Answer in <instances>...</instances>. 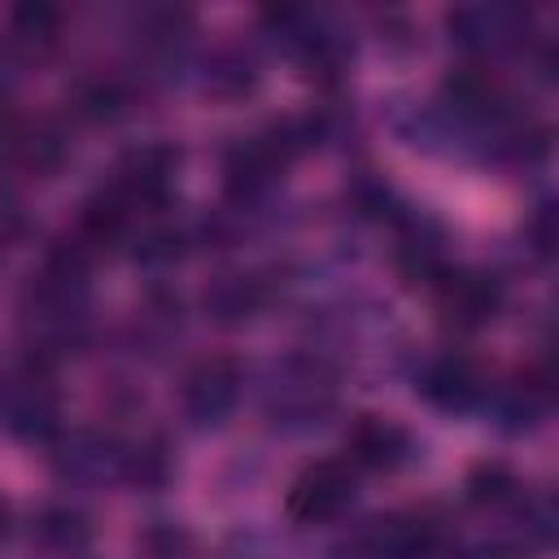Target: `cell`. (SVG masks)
I'll return each mask as SVG.
<instances>
[{
    "instance_id": "17",
    "label": "cell",
    "mask_w": 559,
    "mask_h": 559,
    "mask_svg": "<svg viewBox=\"0 0 559 559\" xmlns=\"http://www.w3.org/2000/svg\"><path fill=\"white\" fill-rule=\"evenodd\" d=\"M31 537L52 559H74V555H83L92 546V520L79 507H70V502H48V507L35 511Z\"/></svg>"
},
{
    "instance_id": "4",
    "label": "cell",
    "mask_w": 559,
    "mask_h": 559,
    "mask_svg": "<svg viewBox=\"0 0 559 559\" xmlns=\"http://www.w3.org/2000/svg\"><path fill=\"white\" fill-rule=\"evenodd\" d=\"M454 524H445L428 507H397L371 515L349 537L354 559H450Z\"/></svg>"
},
{
    "instance_id": "7",
    "label": "cell",
    "mask_w": 559,
    "mask_h": 559,
    "mask_svg": "<svg viewBox=\"0 0 559 559\" xmlns=\"http://www.w3.org/2000/svg\"><path fill=\"white\" fill-rule=\"evenodd\" d=\"M445 31L450 44L467 52V61L493 66L498 57L524 52L533 44V13L507 0H476V4H454L445 13Z\"/></svg>"
},
{
    "instance_id": "9",
    "label": "cell",
    "mask_w": 559,
    "mask_h": 559,
    "mask_svg": "<svg viewBox=\"0 0 559 559\" xmlns=\"http://www.w3.org/2000/svg\"><path fill=\"white\" fill-rule=\"evenodd\" d=\"M245 380L249 376H245V362L236 354L197 358L179 380V415L201 432L223 428L245 397Z\"/></svg>"
},
{
    "instance_id": "2",
    "label": "cell",
    "mask_w": 559,
    "mask_h": 559,
    "mask_svg": "<svg viewBox=\"0 0 559 559\" xmlns=\"http://www.w3.org/2000/svg\"><path fill=\"white\" fill-rule=\"evenodd\" d=\"M336 406H341V371L314 349L280 354L258 376V411L266 428L284 437H306L323 428L336 415Z\"/></svg>"
},
{
    "instance_id": "16",
    "label": "cell",
    "mask_w": 559,
    "mask_h": 559,
    "mask_svg": "<svg viewBox=\"0 0 559 559\" xmlns=\"http://www.w3.org/2000/svg\"><path fill=\"white\" fill-rule=\"evenodd\" d=\"M61 39V13L48 4H22L0 26V57L22 70L31 61H44Z\"/></svg>"
},
{
    "instance_id": "10",
    "label": "cell",
    "mask_w": 559,
    "mask_h": 559,
    "mask_svg": "<svg viewBox=\"0 0 559 559\" xmlns=\"http://www.w3.org/2000/svg\"><path fill=\"white\" fill-rule=\"evenodd\" d=\"M428 297H432V310L437 319L450 328V332H480L485 323L498 319L502 301H507V288L493 271L485 266H463V262H450L432 284H428Z\"/></svg>"
},
{
    "instance_id": "18",
    "label": "cell",
    "mask_w": 559,
    "mask_h": 559,
    "mask_svg": "<svg viewBox=\"0 0 559 559\" xmlns=\"http://www.w3.org/2000/svg\"><path fill=\"white\" fill-rule=\"evenodd\" d=\"M262 70H258V57L245 48V44H218L205 52L201 61V87L214 92V96H249L258 87Z\"/></svg>"
},
{
    "instance_id": "3",
    "label": "cell",
    "mask_w": 559,
    "mask_h": 559,
    "mask_svg": "<svg viewBox=\"0 0 559 559\" xmlns=\"http://www.w3.org/2000/svg\"><path fill=\"white\" fill-rule=\"evenodd\" d=\"M262 31L266 39L293 57L306 74H319V79H332L345 70L349 52H354V39L349 31L341 26L336 13L328 9H301V4H280V9H266L262 13Z\"/></svg>"
},
{
    "instance_id": "12",
    "label": "cell",
    "mask_w": 559,
    "mask_h": 559,
    "mask_svg": "<svg viewBox=\"0 0 559 559\" xmlns=\"http://www.w3.org/2000/svg\"><path fill=\"white\" fill-rule=\"evenodd\" d=\"M489 384H493V380L485 376V367H480L472 354H463V349L424 354L419 367H415V393H419L432 411H445V415L480 411Z\"/></svg>"
},
{
    "instance_id": "21",
    "label": "cell",
    "mask_w": 559,
    "mask_h": 559,
    "mask_svg": "<svg viewBox=\"0 0 559 559\" xmlns=\"http://www.w3.org/2000/svg\"><path fill=\"white\" fill-rule=\"evenodd\" d=\"M524 245H528L537 258H550V253H555V205H550V201H542V205L528 214V223H524Z\"/></svg>"
},
{
    "instance_id": "14",
    "label": "cell",
    "mask_w": 559,
    "mask_h": 559,
    "mask_svg": "<svg viewBox=\"0 0 559 559\" xmlns=\"http://www.w3.org/2000/svg\"><path fill=\"white\" fill-rule=\"evenodd\" d=\"M480 411H489L493 428H502L511 437L537 432L546 411H550V376L546 371H520L502 384H489Z\"/></svg>"
},
{
    "instance_id": "13",
    "label": "cell",
    "mask_w": 559,
    "mask_h": 559,
    "mask_svg": "<svg viewBox=\"0 0 559 559\" xmlns=\"http://www.w3.org/2000/svg\"><path fill=\"white\" fill-rule=\"evenodd\" d=\"M415 454H419L415 432L393 415L362 411L345 428V459L358 472H397V467L415 463Z\"/></svg>"
},
{
    "instance_id": "11",
    "label": "cell",
    "mask_w": 559,
    "mask_h": 559,
    "mask_svg": "<svg viewBox=\"0 0 559 559\" xmlns=\"http://www.w3.org/2000/svg\"><path fill=\"white\" fill-rule=\"evenodd\" d=\"M175 175H179V148H170L162 140H144V144H135V148H127L118 157V166L109 170L105 188L114 197H122L148 223L153 214L166 210V201L175 192Z\"/></svg>"
},
{
    "instance_id": "22",
    "label": "cell",
    "mask_w": 559,
    "mask_h": 559,
    "mask_svg": "<svg viewBox=\"0 0 559 559\" xmlns=\"http://www.w3.org/2000/svg\"><path fill=\"white\" fill-rule=\"evenodd\" d=\"M9 528H13V511H9V502H4V493H0V542L9 537Z\"/></svg>"
},
{
    "instance_id": "20",
    "label": "cell",
    "mask_w": 559,
    "mask_h": 559,
    "mask_svg": "<svg viewBox=\"0 0 559 559\" xmlns=\"http://www.w3.org/2000/svg\"><path fill=\"white\" fill-rule=\"evenodd\" d=\"M140 550L148 559H197V542L183 524H170V520H153L144 533H140Z\"/></svg>"
},
{
    "instance_id": "19",
    "label": "cell",
    "mask_w": 559,
    "mask_h": 559,
    "mask_svg": "<svg viewBox=\"0 0 559 559\" xmlns=\"http://www.w3.org/2000/svg\"><path fill=\"white\" fill-rule=\"evenodd\" d=\"M223 559H314L306 546H297L284 533L271 528H236L223 542Z\"/></svg>"
},
{
    "instance_id": "5",
    "label": "cell",
    "mask_w": 559,
    "mask_h": 559,
    "mask_svg": "<svg viewBox=\"0 0 559 559\" xmlns=\"http://www.w3.org/2000/svg\"><path fill=\"white\" fill-rule=\"evenodd\" d=\"M0 428L26 445H52L61 437L66 411L52 367L26 358L9 376H0Z\"/></svg>"
},
{
    "instance_id": "6",
    "label": "cell",
    "mask_w": 559,
    "mask_h": 559,
    "mask_svg": "<svg viewBox=\"0 0 559 559\" xmlns=\"http://www.w3.org/2000/svg\"><path fill=\"white\" fill-rule=\"evenodd\" d=\"M52 476L70 489H109L131 476V437L114 428H61L48 445Z\"/></svg>"
},
{
    "instance_id": "8",
    "label": "cell",
    "mask_w": 559,
    "mask_h": 559,
    "mask_svg": "<svg viewBox=\"0 0 559 559\" xmlns=\"http://www.w3.org/2000/svg\"><path fill=\"white\" fill-rule=\"evenodd\" d=\"M358 502V467L345 454L310 459L284 489V515L293 524H332Z\"/></svg>"
},
{
    "instance_id": "1",
    "label": "cell",
    "mask_w": 559,
    "mask_h": 559,
    "mask_svg": "<svg viewBox=\"0 0 559 559\" xmlns=\"http://www.w3.org/2000/svg\"><path fill=\"white\" fill-rule=\"evenodd\" d=\"M92 258L61 240L39 271H31L17 297V336L31 362L57 367L74 349H83L92 328Z\"/></svg>"
},
{
    "instance_id": "15",
    "label": "cell",
    "mask_w": 559,
    "mask_h": 559,
    "mask_svg": "<svg viewBox=\"0 0 559 559\" xmlns=\"http://www.w3.org/2000/svg\"><path fill=\"white\" fill-rule=\"evenodd\" d=\"M275 301V280L266 271H227L214 275L201 293V306L214 323H249L253 314H262Z\"/></svg>"
}]
</instances>
